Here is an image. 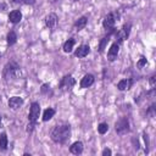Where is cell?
<instances>
[{
	"mask_svg": "<svg viewBox=\"0 0 156 156\" xmlns=\"http://www.w3.org/2000/svg\"><path fill=\"white\" fill-rule=\"evenodd\" d=\"M21 20H22V14H21L20 10H14V11L10 12V15H9V21H10L11 23H14V24L20 23Z\"/></svg>",
	"mask_w": 156,
	"mask_h": 156,
	"instance_id": "9c48e42d",
	"label": "cell"
},
{
	"mask_svg": "<svg viewBox=\"0 0 156 156\" xmlns=\"http://www.w3.org/2000/svg\"><path fill=\"white\" fill-rule=\"evenodd\" d=\"M71 135V127L68 124H62V126H56L51 132V139L55 143L62 144L65 143Z\"/></svg>",
	"mask_w": 156,
	"mask_h": 156,
	"instance_id": "6da1fadb",
	"label": "cell"
},
{
	"mask_svg": "<svg viewBox=\"0 0 156 156\" xmlns=\"http://www.w3.org/2000/svg\"><path fill=\"white\" fill-rule=\"evenodd\" d=\"M89 51H90V49H89L88 45H81V46L76 50L75 55H76L77 57H85V56L89 54Z\"/></svg>",
	"mask_w": 156,
	"mask_h": 156,
	"instance_id": "9a60e30c",
	"label": "cell"
},
{
	"mask_svg": "<svg viewBox=\"0 0 156 156\" xmlns=\"http://www.w3.org/2000/svg\"><path fill=\"white\" fill-rule=\"evenodd\" d=\"M23 104V99L20 98V97H12L10 100H9V106L12 109V110H16L18 107H21Z\"/></svg>",
	"mask_w": 156,
	"mask_h": 156,
	"instance_id": "30bf717a",
	"label": "cell"
},
{
	"mask_svg": "<svg viewBox=\"0 0 156 156\" xmlns=\"http://www.w3.org/2000/svg\"><path fill=\"white\" fill-rule=\"evenodd\" d=\"M54 115H55V110L54 109H46L45 111H44V113H43V121H49V119H51L53 117H54Z\"/></svg>",
	"mask_w": 156,
	"mask_h": 156,
	"instance_id": "d6986e66",
	"label": "cell"
},
{
	"mask_svg": "<svg viewBox=\"0 0 156 156\" xmlns=\"http://www.w3.org/2000/svg\"><path fill=\"white\" fill-rule=\"evenodd\" d=\"M8 149V137L5 133L0 135V151H5Z\"/></svg>",
	"mask_w": 156,
	"mask_h": 156,
	"instance_id": "e0dca14e",
	"label": "cell"
},
{
	"mask_svg": "<svg viewBox=\"0 0 156 156\" xmlns=\"http://www.w3.org/2000/svg\"><path fill=\"white\" fill-rule=\"evenodd\" d=\"M94 83V76L93 75H85L81 81V88H89Z\"/></svg>",
	"mask_w": 156,
	"mask_h": 156,
	"instance_id": "7c38bea8",
	"label": "cell"
},
{
	"mask_svg": "<svg viewBox=\"0 0 156 156\" xmlns=\"http://www.w3.org/2000/svg\"><path fill=\"white\" fill-rule=\"evenodd\" d=\"M132 79H122V81H119L118 83H117V88L119 89V90H128V89H131V87H132Z\"/></svg>",
	"mask_w": 156,
	"mask_h": 156,
	"instance_id": "5bb4252c",
	"label": "cell"
},
{
	"mask_svg": "<svg viewBox=\"0 0 156 156\" xmlns=\"http://www.w3.org/2000/svg\"><path fill=\"white\" fill-rule=\"evenodd\" d=\"M98 131H99L100 134H105L109 131V124L107 123H100L99 127H98Z\"/></svg>",
	"mask_w": 156,
	"mask_h": 156,
	"instance_id": "7402d4cb",
	"label": "cell"
},
{
	"mask_svg": "<svg viewBox=\"0 0 156 156\" xmlns=\"http://www.w3.org/2000/svg\"><path fill=\"white\" fill-rule=\"evenodd\" d=\"M73 45H75V39H68L67 42H65L62 49H64L65 53H71L72 49H73Z\"/></svg>",
	"mask_w": 156,
	"mask_h": 156,
	"instance_id": "ac0fdd59",
	"label": "cell"
},
{
	"mask_svg": "<svg viewBox=\"0 0 156 156\" xmlns=\"http://www.w3.org/2000/svg\"><path fill=\"white\" fill-rule=\"evenodd\" d=\"M75 84H76L75 78H73L71 75H67V76H65L64 78L61 79V82H60V88H61L62 90H68V89H71Z\"/></svg>",
	"mask_w": 156,
	"mask_h": 156,
	"instance_id": "8992f818",
	"label": "cell"
},
{
	"mask_svg": "<svg viewBox=\"0 0 156 156\" xmlns=\"http://www.w3.org/2000/svg\"><path fill=\"white\" fill-rule=\"evenodd\" d=\"M18 66L14 65V64H9L5 66V70H4V77L9 81V79H15L17 78L18 76Z\"/></svg>",
	"mask_w": 156,
	"mask_h": 156,
	"instance_id": "7a4b0ae2",
	"label": "cell"
},
{
	"mask_svg": "<svg viewBox=\"0 0 156 156\" xmlns=\"http://www.w3.org/2000/svg\"><path fill=\"white\" fill-rule=\"evenodd\" d=\"M110 155H111V150L110 149H105L103 151V156H110Z\"/></svg>",
	"mask_w": 156,
	"mask_h": 156,
	"instance_id": "484cf974",
	"label": "cell"
},
{
	"mask_svg": "<svg viewBox=\"0 0 156 156\" xmlns=\"http://www.w3.org/2000/svg\"><path fill=\"white\" fill-rule=\"evenodd\" d=\"M0 123H2V116H0Z\"/></svg>",
	"mask_w": 156,
	"mask_h": 156,
	"instance_id": "f546056e",
	"label": "cell"
},
{
	"mask_svg": "<svg viewBox=\"0 0 156 156\" xmlns=\"http://www.w3.org/2000/svg\"><path fill=\"white\" fill-rule=\"evenodd\" d=\"M49 90V85L48 84H44L43 87H42V93H46Z\"/></svg>",
	"mask_w": 156,
	"mask_h": 156,
	"instance_id": "4316f807",
	"label": "cell"
},
{
	"mask_svg": "<svg viewBox=\"0 0 156 156\" xmlns=\"http://www.w3.org/2000/svg\"><path fill=\"white\" fill-rule=\"evenodd\" d=\"M76 2H78V0H76Z\"/></svg>",
	"mask_w": 156,
	"mask_h": 156,
	"instance_id": "4dcf8cb0",
	"label": "cell"
},
{
	"mask_svg": "<svg viewBox=\"0 0 156 156\" xmlns=\"http://www.w3.org/2000/svg\"><path fill=\"white\" fill-rule=\"evenodd\" d=\"M115 128H116V132L118 134H124V133H127L129 132V122L126 117H123L121 119H118L115 124Z\"/></svg>",
	"mask_w": 156,
	"mask_h": 156,
	"instance_id": "3957f363",
	"label": "cell"
},
{
	"mask_svg": "<svg viewBox=\"0 0 156 156\" xmlns=\"http://www.w3.org/2000/svg\"><path fill=\"white\" fill-rule=\"evenodd\" d=\"M16 42H17V36H16V33H15V32H10V33L8 34V44H9V45H14Z\"/></svg>",
	"mask_w": 156,
	"mask_h": 156,
	"instance_id": "ffe728a7",
	"label": "cell"
},
{
	"mask_svg": "<svg viewBox=\"0 0 156 156\" xmlns=\"http://www.w3.org/2000/svg\"><path fill=\"white\" fill-rule=\"evenodd\" d=\"M116 20H117V15H116V14H113V12L109 14V15L104 18V21H103L104 28H105V29H113L115 23H116Z\"/></svg>",
	"mask_w": 156,
	"mask_h": 156,
	"instance_id": "52a82bcc",
	"label": "cell"
},
{
	"mask_svg": "<svg viewBox=\"0 0 156 156\" xmlns=\"http://www.w3.org/2000/svg\"><path fill=\"white\" fill-rule=\"evenodd\" d=\"M155 84H156V76H152L150 78V85H151V88H155Z\"/></svg>",
	"mask_w": 156,
	"mask_h": 156,
	"instance_id": "d4e9b609",
	"label": "cell"
},
{
	"mask_svg": "<svg viewBox=\"0 0 156 156\" xmlns=\"http://www.w3.org/2000/svg\"><path fill=\"white\" fill-rule=\"evenodd\" d=\"M129 33H131V23H126L123 27H122V29H119V32L117 33V36H116V38H117V44H121L122 42H124L127 38H128V36H129Z\"/></svg>",
	"mask_w": 156,
	"mask_h": 156,
	"instance_id": "277c9868",
	"label": "cell"
},
{
	"mask_svg": "<svg viewBox=\"0 0 156 156\" xmlns=\"http://www.w3.org/2000/svg\"><path fill=\"white\" fill-rule=\"evenodd\" d=\"M23 3H26V4H28V5H32V4L36 3V0H23Z\"/></svg>",
	"mask_w": 156,
	"mask_h": 156,
	"instance_id": "83f0119b",
	"label": "cell"
},
{
	"mask_svg": "<svg viewBox=\"0 0 156 156\" xmlns=\"http://www.w3.org/2000/svg\"><path fill=\"white\" fill-rule=\"evenodd\" d=\"M70 151L75 155H79L83 152V143L82 142H76L70 146Z\"/></svg>",
	"mask_w": 156,
	"mask_h": 156,
	"instance_id": "4fadbf2b",
	"label": "cell"
},
{
	"mask_svg": "<svg viewBox=\"0 0 156 156\" xmlns=\"http://www.w3.org/2000/svg\"><path fill=\"white\" fill-rule=\"evenodd\" d=\"M33 128H34V123H33V122H29V124L27 126V132L30 133V132L33 131Z\"/></svg>",
	"mask_w": 156,
	"mask_h": 156,
	"instance_id": "cb8c5ba5",
	"label": "cell"
},
{
	"mask_svg": "<svg viewBox=\"0 0 156 156\" xmlns=\"http://www.w3.org/2000/svg\"><path fill=\"white\" fill-rule=\"evenodd\" d=\"M109 40H110L109 37H104V38L101 39V42H100V44H99V51H100V53H103V51L105 50V48H106Z\"/></svg>",
	"mask_w": 156,
	"mask_h": 156,
	"instance_id": "44dd1931",
	"label": "cell"
},
{
	"mask_svg": "<svg viewBox=\"0 0 156 156\" xmlns=\"http://www.w3.org/2000/svg\"><path fill=\"white\" fill-rule=\"evenodd\" d=\"M87 23H88V18H87L85 16H83V17L78 18V20L76 21V23H75V28H76V30H81V29H83V28L87 26Z\"/></svg>",
	"mask_w": 156,
	"mask_h": 156,
	"instance_id": "2e32d148",
	"label": "cell"
},
{
	"mask_svg": "<svg viewBox=\"0 0 156 156\" xmlns=\"http://www.w3.org/2000/svg\"><path fill=\"white\" fill-rule=\"evenodd\" d=\"M56 23H57V16L55 14H49L45 17V24L48 28H55Z\"/></svg>",
	"mask_w": 156,
	"mask_h": 156,
	"instance_id": "8fae6325",
	"label": "cell"
},
{
	"mask_svg": "<svg viewBox=\"0 0 156 156\" xmlns=\"http://www.w3.org/2000/svg\"><path fill=\"white\" fill-rule=\"evenodd\" d=\"M138 67H143V66H145L146 65V59L145 57H140V60L138 61Z\"/></svg>",
	"mask_w": 156,
	"mask_h": 156,
	"instance_id": "603a6c76",
	"label": "cell"
},
{
	"mask_svg": "<svg viewBox=\"0 0 156 156\" xmlns=\"http://www.w3.org/2000/svg\"><path fill=\"white\" fill-rule=\"evenodd\" d=\"M39 115H40V106L38 103H33L30 105V110H29V116H28L29 122L36 123V121L39 118Z\"/></svg>",
	"mask_w": 156,
	"mask_h": 156,
	"instance_id": "5b68a950",
	"label": "cell"
},
{
	"mask_svg": "<svg viewBox=\"0 0 156 156\" xmlns=\"http://www.w3.org/2000/svg\"><path fill=\"white\" fill-rule=\"evenodd\" d=\"M12 3H15V4H22L23 0H12Z\"/></svg>",
	"mask_w": 156,
	"mask_h": 156,
	"instance_id": "f1b7e54d",
	"label": "cell"
},
{
	"mask_svg": "<svg viewBox=\"0 0 156 156\" xmlns=\"http://www.w3.org/2000/svg\"><path fill=\"white\" fill-rule=\"evenodd\" d=\"M118 51H119V44L117 43H113L107 53V59L110 61H115L117 59V55H118Z\"/></svg>",
	"mask_w": 156,
	"mask_h": 156,
	"instance_id": "ba28073f",
	"label": "cell"
}]
</instances>
